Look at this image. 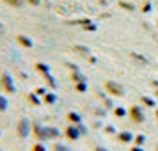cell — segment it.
<instances>
[{
	"instance_id": "obj_11",
	"label": "cell",
	"mask_w": 158,
	"mask_h": 151,
	"mask_svg": "<svg viewBox=\"0 0 158 151\" xmlns=\"http://www.w3.org/2000/svg\"><path fill=\"white\" fill-rule=\"evenodd\" d=\"M121 141H126V142H128V141H131V135H130L128 132H126V133H121Z\"/></svg>"
},
{
	"instance_id": "obj_9",
	"label": "cell",
	"mask_w": 158,
	"mask_h": 151,
	"mask_svg": "<svg viewBox=\"0 0 158 151\" xmlns=\"http://www.w3.org/2000/svg\"><path fill=\"white\" fill-rule=\"evenodd\" d=\"M44 101H46V103H53V101H55V94L48 93L46 96H44Z\"/></svg>"
},
{
	"instance_id": "obj_4",
	"label": "cell",
	"mask_w": 158,
	"mask_h": 151,
	"mask_svg": "<svg viewBox=\"0 0 158 151\" xmlns=\"http://www.w3.org/2000/svg\"><path fill=\"white\" fill-rule=\"evenodd\" d=\"M18 130H20V135L22 137H27V133H29V121L27 119H22L20 124H18Z\"/></svg>"
},
{
	"instance_id": "obj_5",
	"label": "cell",
	"mask_w": 158,
	"mask_h": 151,
	"mask_svg": "<svg viewBox=\"0 0 158 151\" xmlns=\"http://www.w3.org/2000/svg\"><path fill=\"white\" fill-rule=\"evenodd\" d=\"M16 39H18V43H20V44L27 46V48H32V41H30L29 37H25V36H18Z\"/></svg>"
},
{
	"instance_id": "obj_16",
	"label": "cell",
	"mask_w": 158,
	"mask_h": 151,
	"mask_svg": "<svg viewBox=\"0 0 158 151\" xmlns=\"http://www.w3.org/2000/svg\"><path fill=\"white\" fill-rule=\"evenodd\" d=\"M115 114H117V115H124V110H121V108H117V110H115Z\"/></svg>"
},
{
	"instance_id": "obj_10",
	"label": "cell",
	"mask_w": 158,
	"mask_h": 151,
	"mask_svg": "<svg viewBox=\"0 0 158 151\" xmlns=\"http://www.w3.org/2000/svg\"><path fill=\"white\" fill-rule=\"evenodd\" d=\"M119 6H121L123 9H126V11H133V6H131V4H126V2H121Z\"/></svg>"
},
{
	"instance_id": "obj_13",
	"label": "cell",
	"mask_w": 158,
	"mask_h": 151,
	"mask_svg": "<svg viewBox=\"0 0 158 151\" xmlns=\"http://www.w3.org/2000/svg\"><path fill=\"white\" fill-rule=\"evenodd\" d=\"M73 78H75V82H82V80H85V78H82L78 73H75V75H73Z\"/></svg>"
},
{
	"instance_id": "obj_19",
	"label": "cell",
	"mask_w": 158,
	"mask_h": 151,
	"mask_svg": "<svg viewBox=\"0 0 158 151\" xmlns=\"http://www.w3.org/2000/svg\"><path fill=\"white\" fill-rule=\"evenodd\" d=\"M133 151H142V149H139V148H135V149H133Z\"/></svg>"
},
{
	"instance_id": "obj_6",
	"label": "cell",
	"mask_w": 158,
	"mask_h": 151,
	"mask_svg": "<svg viewBox=\"0 0 158 151\" xmlns=\"http://www.w3.org/2000/svg\"><path fill=\"white\" fill-rule=\"evenodd\" d=\"M2 2H6L11 7H22L23 6V0H2Z\"/></svg>"
},
{
	"instance_id": "obj_3",
	"label": "cell",
	"mask_w": 158,
	"mask_h": 151,
	"mask_svg": "<svg viewBox=\"0 0 158 151\" xmlns=\"http://www.w3.org/2000/svg\"><path fill=\"white\" fill-rule=\"evenodd\" d=\"M130 115H131V119H133L135 123L144 121V115H142V112H140V108L139 107H131L130 108Z\"/></svg>"
},
{
	"instance_id": "obj_14",
	"label": "cell",
	"mask_w": 158,
	"mask_h": 151,
	"mask_svg": "<svg viewBox=\"0 0 158 151\" xmlns=\"http://www.w3.org/2000/svg\"><path fill=\"white\" fill-rule=\"evenodd\" d=\"M77 89H78V91H85V84H78Z\"/></svg>"
},
{
	"instance_id": "obj_17",
	"label": "cell",
	"mask_w": 158,
	"mask_h": 151,
	"mask_svg": "<svg viewBox=\"0 0 158 151\" xmlns=\"http://www.w3.org/2000/svg\"><path fill=\"white\" fill-rule=\"evenodd\" d=\"M137 142L142 144V142H144V137H142V135H139V137H137Z\"/></svg>"
},
{
	"instance_id": "obj_8",
	"label": "cell",
	"mask_w": 158,
	"mask_h": 151,
	"mask_svg": "<svg viewBox=\"0 0 158 151\" xmlns=\"http://www.w3.org/2000/svg\"><path fill=\"white\" fill-rule=\"evenodd\" d=\"M6 108H7V100H6V98H4V96H0V110H2V112H4V110H6Z\"/></svg>"
},
{
	"instance_id": "obj_1",
	"label": "cell",
	"mask_w": 158,
	"mask_h": 151,
	"mask_svg": "<svg viewBox=\"0 0 158 151\" xmlns=\"http://www.w3.org/2000/svg\"><path fill=\"white\" fill-rule=\"evenodd\" d=\"M105 87H107L108 93L114 94V96H123V94H124V89H123V86L115 84V82H107V84H105Z\"/></svg>"
},
{
	"instance_id": "obj_12",
	"label": "cell",
	"mask_w": 158,
	"mask_h": 151,
	"mask_svg": "<svg viewBox=\"0 0 158 151\" xmlns=\"http://www.w3.org/2000/svg\"><path fill=\"white\" fill-rule=\"evenodd\" d=\"M27 4H30V6H39L41 4V0H25Z\"/></svg>"
},
{
	"instance_id": "obj_18",
	"label": "cell",
	"mask_w": 158,
	"mask_h": 151,
	"mask_svg": "<svg viewBox=\"0 0 158 151\" xmlns=\"http://www.w3.org/2000/svg\"><path fill=\"white\" fill-rule=\"evenodd\" d=\"M2 32H4V25H2V23H0V34H2Z\"/></svg>"
},
{
	"instance_id": "obj_7",
	"label": "cell",
	"mask_w": 158,
	"mask_h": 151,
	"mask_svg": "<svg viewBox=\"0 0 158 151\" xmlns=\"http://www.w3.org/2000/svg\"><path fill=\"white\" fill-rule=\"evenodd\" d=\"M36 69L39 73H44V75H48V73H50V69H48V66H46V64H36Z\"/></svg>"
},
{
	"instance_id": "obj_15",
	"label": "cell",
	"mask_w": 158,
	"mask_h": 151,
	"mask_svg": "<svg viewBox=\"0 0 158 151\" xmlns=\"http://www.w3.org/2000/svg\"><path fill=\"white\" fill-rule=\"evenodd\" d=\"M34 151H44V148H43V146H39V144H37V146H34Z\"/></svg>"
},
{
	"instance_id": "obj_2",
	"label": "cell",
	"mask_w": 158,
	"mask_h": 151,
	"mask_svg": "<svg viewBox=\"0 0 158 151\" xmlns=\"http://www.w3.org/2000/svg\"><path fill=\"white\" fill-rule=\"evenodd\" d=\"M2 86H4V89L7 93H15V84H13L11 77H9V73H4L2 75Z\"/></svg>"
}]
</instances>
